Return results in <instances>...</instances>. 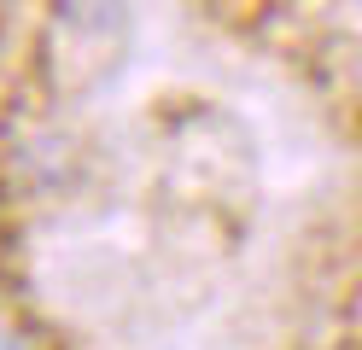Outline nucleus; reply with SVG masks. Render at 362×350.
Segmentation results:
<instances>
[{
	"label": "nucleus",
	"instance_id": "obj_1",
	"mask_svg": "<svg viewBox=\"0 0 362 350\" xmlns=\"http://www.w3.org/2000/svg\"><path fill=\"white\" fill-rule=\"evenodd\" d=\"M0 350H6V339H0Z\"/></svg>",
	"mask_w": 362,
	"mask_h": 350
}]
</instances>
